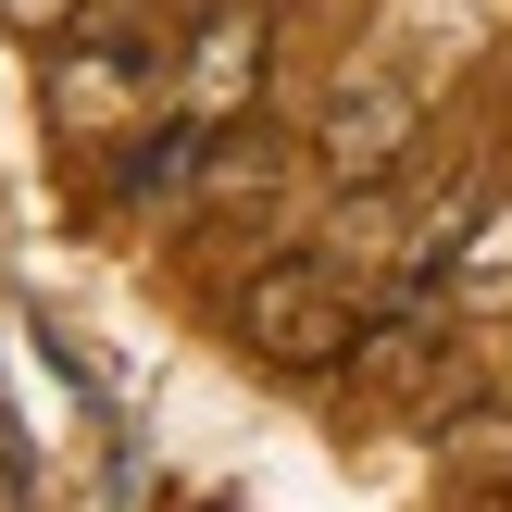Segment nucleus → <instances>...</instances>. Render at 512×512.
<instances>
[{
  "label": "nucleus",
  "mask_w": 512,
  "mask_h": 512,
  "mask_svg": "<svg viewBox=\"0 0 512 512\" xmlns=\"http://www.w3.org/2000/svg\"><path fill=\"white\" fill-rule=\"evenodd\" d=\"M238 325H250V350H263V363H325V350L363 338V288H350L338 250H275V263L250 275Z\"/></svg>",
  "instance_id": "f257e3e1"
},
{
  "label": "nucleus",
  "mask_w": 512,
  "mask_h": 512,
  "mask_svg": "<svg viewBox=\"0 0 512 512\" xmlns=\"http://www.w3.org/2000/svg\"><path fill=\"white\" fill-rule=\"evenodd\" d=\"M150 88V50L125 38V25H88V38H75V63L50 75V100H63L75 125H100V113H125V100Z\"/></svg>",
  "instance_id": "20e7f679"
},
{
  "label": "nucleus",
  "mask_w": 512,
  "mask_h": 512,
  "mask_svg": "<svg viewBox=\"0 0 512 512\" xmlns=\"http://www.w3.org/2000/svg\"><path fill=\"white\" fill-rule=\"evenodd\" d=\"M413 138H425V88L400 63H350L338 88H325V113H313L325 175H350V188H388V175L413 163Z\"/></svg>",
  "instance_id": "f03ea898"
},
{
  "label": "nucleus",
  "mask_w": 512,
  "mask_h": 512,
  "mask_svg": "<svg viewBox=\"0 0 512 512\" xmlns=\"http://www.w3.org/2000/svg\"><path fill=\"white\" fill-rule=\"evenodd\" d=\"M475 438H488L475 463H488V475H512V425H475Z\"/></svg>",
  "instance_id": "39448f33"
},
{
  "label": "nucleus",
  "mask_w": 512,
  "mask_h": 512,
  "mask_svg": "<svg viewBox=\"0 0 512 512\" xmlns=\"http://www.w3.org/2000/svg\"><path fill=\"white\" fill-rule=\"evenodd\" d=\"M263 50H275V13H263V0H213L200 38H188V88H175V113L225 125L238 100H263Z\"/></svg>",
  "instance_id": "7ed1b4c3"
}]
</instances>
